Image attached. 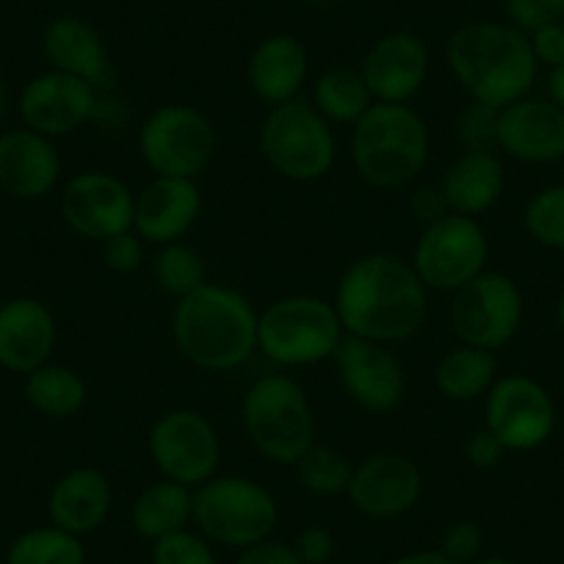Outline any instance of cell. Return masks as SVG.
<instances>
[{
	"label": "cell",
	"mask_w": 564,
	"mask_h": 564,
	"mask_svg": "<svg viewBox=\"0 0 564 564\" xmlns=\"http://www.w3.org/2000/svg\"><path fill=\"white\" fill-rule=\"evenodd\" d=\"M423 492V474L406 454L379 452L355 465L349 503L371 520H393L410 512Z\"/></svg>",
	"instance_id": "obj_17"
},
{
	"label": "cell",
	"mask_w": 564,
	"mask_h": 564,
	"mask_svg": "<svg viewBox=\"0 0 564 564\" xmlns=\"http://www.w3.org/2000/svg\"><path fill=\"white\" fill-rule=\"evenodd\" d=\"M503 186H507V172L498 153H459L448 164L437 188L446 199L448 214L479 219L501 199Z\"/></svg>",
	"instance_id": "obj_26"
},
{
	"label": "cell",
	"mask_w": 564,
	"mask_h": 564,
	"mask_svg": "<svg viewBox=\"0 0 564 564\" xmlns=\"http://www.w3.org/2000/svg\"><path fill=\"white\" fill-rule=\"evenodd\" d=\"M346 395L368 412H393L406 390V373L393 346L344 335L333 355Z\"/></svg>",
	"instance_id": "obj_15"
},
{
	"label": "cell",
	"mask_w": 564,
	"mask_h": 564,
	"mask_svg": "<svg viewBox=\"0 0 564 564\" xmlns=\"http://www.w3.org/2000/svg\"><path fill=\"white\" fill-rule=\"evenodd\" d=\"M430 47L412 31L379 36L362 56L360 69L373 102H410L430 78Z\"/></svg>",
	"instance_id": "obj_18"
},
{
	"label": "cell",
	"mask_w": 564,
	"mask_h": 564,
	"mask_svg": "<svg viewBox=\"0 0 564 564\" xmlns=\"http://www.w3.org/2000/svg\"><path fill=\"white\" fill-rule=\"evenodd\" d=\"M135 194L122 177L102 170H89L75 175L62 188L58 210L75 236L86 241H108L124 230H133Z\"/></svg>",
	"instance_id": "obj_14"
},
{
	"label": "cell",
	"mask_w": 564,
	"mask_h": 564,
	"mask_svg": "<svg viewBox=\"0 0 564 564\" xmlns=\"http://www.w3.org/2000/svg\"><path fill=\"white\" fill-rule=\"evenodd\" d=\"M203 194L197 181L186 177H153L135 194L133 230L153 247L183 241L197 225Z\"/></svg>",
	"instance_id": "obj_21"
},
{
	"label": "cell",
	"mask_w": 564,
	"mask_h": 564,
	"mask_svg": "<svg viewBox=\"0 0 564 564\" xmlns=\"http://www.w3.org/2000/svg\"><path fill=\"white\" fill-rule=\"evenodd\" d=\"M390 564H457L441 551V547H432V551H412L404 553V556L393 558Z\"/></svg>",
	"instance_id": "obj_45"
},
{
	"label": "cell",
	"mask_w": 564,
	"mask_h": 564,
	"mask_svg": "<svg viewBox=\"0 0 564 564\" xmlns=\"http://www.w3.org/2000/svg\"><path fill=\"white\" fill-rule=\"evenodd\" d=\"M498 379L496 351L457 344L437 360L435 384L448 401H479L490 393Z\"/></svg>",
	"instance_id": "obj_28"
},
{
	"label": "cell",
	"mask_w": 564,
	"mask_h": 564,
	"mask_svg": "<svg viewBox=\"0 0 564 564\" xmlns=\"http://www.w3.org/2000/svg\"><path fill=\"white\" fill-rule=\"evenodd\" d=\"M344 335L338 311L322 296H282L258 313V351L282 368L333 360Z\"/></svg>",
	"instance_id": "obj_6"
},
{
	"label": "cell",
	"mask_w": 564,
	"mask_h": 564,
	"mask_svg": "<svg viewBox=\"0 0 564 564\" xmlns=\"http://www.w3.org/2000/svg\"><path fill=\"white\" fill-rule=\"evenodd\" d=\"M481 547H485V531L476 520L452 523L441 542V551L457 564H474L476 558H481Z\"/></svg>",
	"instance_id": "obj_38"
},
{
	"label": "cell",
	"mask_w": 564,
	"mask_h": 564,
	"mask_svg": "<svg viewBox=\"0 0 564 564\" xmlns=\"http://www.w3.org/2000/svg\"><path fill=\"white\" fill-rule=\"evenodd\" d=\"M260 155L285 181L316 183L333 172L338 141L333 124L307 97L269 108L258 130Z\"/></svg>",
	"instance_id": "obj_7"
},
{
	"label": "cell",
	"mask_w": 564,
	"mask_h": 564,
	"mask_svg": "<svg viewBox=\"0 0 564 564\" xmlns=\"http://www.w3.org/2000/svg\"><path fill=\"white\" fill-rule=\"evenodd\" d=\"M241 421L260 457L294 468L296 459L316 443V415L305 388L289 373L254 379L241 401Z\"/></svg>",
	"instance_id": "obj_5"
},
{
	"label": "cell",
	"mask_w": 564,
	"mask_h": 564,
	"mask_svg": "<svg viewBox=\"0 0 564 564\" xmlns=\"http://www.w3.org/2000/svg\"><path fill=\"white\" fill-rule=\"evenodd\" d=\"M485 430L507 452H536L556 430V404L536 379L525 373L498 377L485 395Z\"/></svg>",
	"instance_id": "obj_13"
},
{
	"label": "cell",
	"mask_w": 564,
	"mask_h": 564,
	"mask_svg": "<svg viewBox=\"0 0 564 564\" xmlns=\"http://www.w3.org/2000/svg\"><path fill=\"white\" fill-rule=\"evenodd\" d=\"M219 150L214 122L186 102H166L139 128V155L155 177L197 181L210 170Z\"/></svg>",
	"instance_id": "obj_9"
},
{
	"label": "cell",
	"mask_w": 564,
	"mask_h": 564,
	"mask_svg": "<svg viewBox=\"0 0 564 564\" xmlns=\"http://www.w3.org/2000/svg\"><path fill=\"white\" fill-rule=\"evenodd\" d=\"M556 318H558V327L564 329V289L562 294H558V305H556Z\"/></svg>",
	"instance_id": "obj_49"
},
{
	"label": "cell",
	"mask_w": 564,
	"mask_h": 564,
	"mask_svg": "<svg viewBox=\"0 0 564 564\" xmlns=\"http://www.w3.org/2000/svg\"><path fill=\"white\" fill-rule=\"evenodd\" d=\"M56 318L36 296H12L0 302V368L18 377L51 362L56 349Z\"/></svg>",
	"instance_id": "obj_19"
},
{
	"label": "cell",
	"mask_w": 564,
	"mask_h": 564,
	"mask_svg": "<svg viewBox=\"0 0 564 564\" xmlns=\"http://www.w3.org/2000/svg\"><path fill=\"white\" fill-rule=\"evenodd\" d=\"M307 100L316 106V111L329 124H346L355 128L368 108L373 106V97L362 80L360 69L351 67H329L313 80V91Z\"/></svg>",
	"instance_id": "obj_30"
},
{
	"label": "cell",
	"mask_w": 564,
	"mask_h": 564,
	"mask_svg": "<svg viewBox=\"0 0 564 564\" xmlns=\"http://www.w3.org/2000/svg\"><path fill=\"white\" fill-rule=\"evenodd\" d=\"M547 95H551L553 106L564 113V64L551 69V75H547Z\"/></svg>",
	"instance_id": "obj_46"
},
{
	"label": "cell",
	"mask_w": 564,
	"mask_h": 564,
	"mask_svg": "<svg viewBox=\"0 0 564 564\" xmlns=\"http://www.w3.org/2000/svg\"><path fill=\"white\" fill-rule=\"evenodd\" d=\"M148 452L161 479L197 490L219 474L221 437L208 415L181 406V410L164 412L153 423Z\"/></svg>",
	"instance_id": "obj_12"
},
{
	"label": "cell",
	"mask_w": 564,
	"mask_h": 564,
	"mask_svg": "<svg viewBox=\"0 0 564 564\" xmlns=\"http://www.w3.org/2000/svg\"><path fill=\"white\" fill-rule=\"evenodd\" d=\"M130 523L148 542L188 529L194 523V490L170 479L153 481L135 496Z\"/></svg>",
	"instance_id": "obj_27"
},
{
	"label": "cell",
	"mask_w": 564,
	"mask_h": 564,
	"mask_svg": "<svg viewBox=\"0 0 564 564\" xmlns=\"http://www.w3.org/2000/svg\"><path fill=\"white\" fill-rule=\"evenodd\" d=\"M531 51H534L536 64L556 69L564 64V23H547L529 34Z\"/></svg>",
	"instance_id": "obj_42"
},
{
	"label": "cell",
	"mask_w": 564,
	"mask_h": 564,
	"mask_svg": "<svg viewBox=\"0 0 564 564\" xmlns=\"http://www.w3.org/2000/svg\"><path fill=\"white\" fill-rule=\"evenodd\" d=\"M153 276L155 285L175 302L194 294L199 285L208 282L205 280V263L199 252L183 241L159 247L153 258Z\"/></svg>",
	"instance_id": "obj_33"
},
{
	"label": "cell",
	"mask_w": 564,
	"mask_h": 564,
	"mask_svg": "<svg viewBox=\"0 0 564 564\" xmlns=\"http://www.w3.org/2000/svg\"><path fill=\"white\" fill-rule=\"evenodd\" d=\"M280 523V503L252 476H219L194 490V525L214 545L243 547L263 542Z\"/></svg>",
	"instance_id": "obj_8"
},
{
	"label": "cell",
	"mask_w": 564,
	"mask_h": 564,
	"mask_svg": "<svg viewBox=\"0 0 564 564\" xmlns=\"http://www.w3.org/2000/svg\"><path fill=\"white\" fill-rule=\"evenodd\" d=\"M150 564H219V558L214 542L188 525L150 542Z\"/></svg>",
	"instance_id": "obj_35"
},
{
	"label": "cell",
	"mask_w": 564,
	"mask_h": 564,
	"mask_svg": "<svg viewBox=\"0 0 564 564\" xmlns=\"http://www.w3.org/2000/svg\"><path fill=\"white\" fill-rule=\"evenodd\" d=\"M311 75V53L291 34H271L254 45L247 64L252 95L269 108L305 97L302 89Z\"/></svg>",
	"instance_id": "obj_24"
},
{
	"label": "cell",
	"mask_w": 564,
	"mask_h": 564,
	"mask_svg": "<svg viewBox=\"0 0 564 564\" xmlns=\"http://www.w3.org/2000/svg\"><path fill=\"white\" fill-rule=\"evenodd\" d=\"M113 509V487L102 470L80 468L67 470L53 481L47 492V518L53 525L75 536H89L100 529Z\"/></svg>",
	"instance_id": "obj_25"
},
{
	"label": "cell",
	"mask_w": 564,
	"mask_h": 564,
	"mask_svg": "<svg viewBox=\"0 0 564 564\" xmlns=\"http://www.w3.org/2000/svg\"><path fill=\"white\" fill-rule=\"evenodd\" d=\"M236 564H302V558L296 556L291 542H282V540H274V536H269V540L254 542V545L238 551Z\"/></svg>",
	"instance_id": "obj_43"
},
{
	"label": "cell",
	"mask_w": 564,
	"mask_h": 564,
	"mask_svg": "<svg viewBox=\"0 0 564 564\" xmlns=\"http://www.w3.org/2000/svg\"><path fill=\"white\" fill-rule=\"evenodd\" d=\"M333 305L346 335L393 346L423 327L430 313V289L406 258L371 252L340 274Z\"/></svg>",
	"instance_id": "obj_1"
},
{
	"label": "cell",
	"mask_w": 564,
	"mask_h": 564,
	"mask_svg": "<svg viewBox=\"0 0 564 564\" xmlns=\"http://www.w3.org/2000/svg\"><path fill=\"white\" fill-rule=\"evenodd\" d=\"M498 117H501V108L474 100L459 111L454 128H457V141L463 144V153H496Z\"/></svg>",
	"instance_id": "obj_36"
},
{
	"label": "cell",
	"mask_w": 564,
	"mask_h": 564,
	"mask_svg": "<svg viewBox=\"0 0 564 564\" xmlns=\"http://www.w3.org/2000/svg\"><path fill=\"white\" fill-rule=\"evenodd\" d=\"M523 227L540 247L564 249V183L540 188L525 203Z\"/></svg>",
	"instance_id": "obj_34"
},
{
	"label": "cell",
	"mask_w": 564,
	"mask_h": 564,
	"mask_svg": "<svg viewBox=\"0 0 564 564\" xmlns=\"http://www.w3.org/2000/svg\"><path fill=\"white\" fill-rule=\"evenodd\" d=\"M446 64L470 100L492 108L529 97L540 69L529 34L498 20H474L452 31Z\"/></svg>",
	"instance_id": "obj_2"
},
{
	"label": "cell",
	"mask_w": 564,
	"mask_h": 564,
	"mask_svg": "<svg viewBox=\"0 0 564 564\" xmlns=\"http://www.w3.org/2000/svg\"><path fill=\"white\" fill-rule=\"evenodd\" d=\"M97 106H100V91L95 86L58 69L34 75L23 86L18 100L25 128L53 141L73 135L75 130L89 124L97 117Z\"/></svg>",
	"instance_id": "obj_16"
},
{
	"label": "cell",
	"mask_w": 564,
	"mask_h": 564,
	"mask_svg": "<svg viewBox=\"0 0 564 564\" xmlns=\"http://www.w3.org/2000/svg\"><path fill=\"white\" fill-rule=\"evenodd\" d=\"M291 545L302 564H327L335 556V536L324 525H305Z\"/></svg>",
	"instance_id": "obj_40"
},
{
	"label": "cell",
	"mask_w": 564,
	"mask_h": 564,
	"mask_svg": "<svg viewBox=\"0 0 564 564\" xmlns=\"http://www.w3.org/2000/svg\"><path fill=\"white\" fill-rule=\"evenodd\" d=\"M430 144V124L410 102H373L351 128L349 153L362 183L393 192L421 175Z\"/></svg>",
	"instance_id": "obj_4"
},
{
	"label": "cell",
	"mask_w": 564,
	"mask_h": 564,
	"mask_svg": "<svg viewBox=\"0 0 564 564\" xmlns=\"http://www.w3.org/2000/svg\"><path fill=\"white\" fill-rule=\"evenodd\" d=\"M490 238L479 219L459 214H443L441 219L423 225L412 249V269L430 291L454 294L487 271Z\"/></svg>",
	"instance_id": "obj_10"
},
{
	"label": "cell",
	"mask_w": 564,
	"mask_h": 564,
	"mask_svg": "<svg viewBox=\"0 0 564 564\" xmlns=\"http://www.w3.org/2000/svg\"><path fill=\"white\" fill-rule=\"evenodd\" d=\"M23 393L40 415L53 417V421L75 417L89 399L84 377L69 366H58V362H45L42 368L31 371L25 377Z\"/></svg>",
	"instance_id": "obj_29"
},
{
	"label": "cell",
	"mask_w": 564,
	"mask_h": 564,
	"mask_svg": "<svg viewBox=\"0 0 564 564\" xmlns=\"http://www.w3.org/2000/svg\"><path fill=\"white\" fill-rule=\"evenodd\" d=\"M507 23L523 34H534L547 23H562L564 0H503Z\"/></svg>",
	"instance_id": "obj_37"
},
{
	"label": "cell",
	"mask_w": 564,
	"mask_h": 564,
	"mask_svg": "<svg viewBox=\"0 0 564 564\" xmlns=\"http://www.w3.org/2000/svg\"><path fill=\"white\" fill-rule=\"evenodd\" d=\"M296 479L305 487L307 492L318 498H335L344 496L349 490L351 470L355 465L346 459L344 452H338L335 446H322V443H313L294 465Z\"/></svg>",
	"instance_id": "obj_32"
},
{
	"label": "cell",
	"mask_w": 564,
	"mask_h": 564,
	"mask_svg": "<svg viewBox=\"0 0 564 564\" xmlns=\"http://www.w3.org/2000/svg\"><path fill=\"white\" fill-rule=\"evenodd\" d=\"M523 291L503 271H481L452 294L448 322L459 344L498 351L523 324Z\"/></svg>",
	"instance_id": "obj_11"
},
{
	"label": "cell",
	"mask_w": 564,
	"mask_h": 564,
	"mask_svg": "<svg viewBox=\"0 0 564 564\" xmlns=\"http://www.w3.org/2000/svg\"><path fill=\"white\" fill-rule=\"evenodd\" d=\"M503 454H507V448H503L501 441H498L490 430H485V426L476 430L474 435L468 437V443H465V463L476 470L496 468L503 459Z\"/></svg>",
	"instance_id": "obj_41"
},
{
	"label": "cell",
	"mask_w": 564,
	"mask_h": 564,
	"mask_svg": "<svg viewBox=\"0 0 564 564\" xmlns=\"http://www.w3.org/2000/svg\"><path fill=\"white\" fill-rule=\"evenodd\" d=\"M42 53H45L51 69L86 80L97 91L113 84V67L108 47L100 31L84 18L62 14L45 25L42 34Z\"/></svg>",
	"instance_id": "obj_23"
},
{
	"label": "cell",
	"mask_w": 564,
	"mask_h": 564,
	"mask_svg": "<svg viewBox=\"0 0 564 564\" xmlns=\"http://www.w3.org/2000/svg\"><path fill=\"white\" fill-rule=\"evenodd\" d=\"M58 177L62 153L56 141L25 124L0 133V192L34 203L58 186Z\"/></svg>",
	"instance_id": "obj_20"
},
{
	"label": "cell",
	"mask_w": 564,
	"mask_h": 564,
	"mask_svg": "<svg viewBox=\"0 0 564 564\" xmlns=\"http://www.w3.org/2000/svg\"><path fill=\"white\" fill-rule=\"evenodd\" d=\"M498 150L520 164H556L564 159V113L536 97L501 108Z\"/></svg>",
	"instance_id": "obj_22"
},
{
	"label": "cell",
	"mask_w": 564,
	"mask_h": 564,
	"mask_svg": "<svg viewBox=\"0 0 564 564\" xmlns=\"http://www.w3.org/2000/svg\"><path fill=\"white\" fill-rule=\"evenodd\" d=\"M7 106H9V95H7V84L0 80V122L7 117Z\"/></svg>",
	"instance_id": "obj_48"
},
{
	"label": "cell",
	"mask_w": 564,
	"mask_h": 564,
	"mask_svg": "<svg viewBox=\"0 0 564 564\" xmlns=\"http://www.w3.org/2000/svg\"><path fill=\"white\" fill-rule=\"evenodd\" d=\"M7 564H86V545L80 536L58 525H34L7 547Z\"/></svg>",
	"instance_id": "obj_31"
},
{
	"label": "cell",
	"mask_w": 564,
	"mask_h": 564,
	"mask_svg": "<svg viewBox=\"0 0 564 564\" xmlns=\"http://www.w3.org/2000/svg\"><path fill=\"white\" fill-rule=\"evenodd\" d=\"M410 214L415 216L417 221H423V225H430V221L441 219L443 214H448L441 188H417V192L410 197Z\"/></svg>",
	"instance_id": "obj_44"
},
{
	"label": "cell",
	"mask_w": 564,
	"mask_h": 564,
	"mask_svg": "<svg viewBox=\"0 0 564 564\" xmlns=\"http://www.w3.org/2000/svg\"><path fill=\"white\" fill-rule=\"evenodd\" d=\"M100 247L102 260H106V265L113 274H133L144 263V247L148 243L141 241V236L135 230H124L119 236H111L108 241H102Z\"/></svg>",
	"instance_id": "obj_39"
},
{
	"label": "cell",
	"mask_w": 564,
	"mask_h": 564,
	"mask_svg": "<svg viewBox=\"0 0 564 564\" xmlns=\"http://www.w3.org/2000/svg\"><path fill=\"white\" fill-rule=\"evenodd\" d=\"M474 564H518V562H512V558H507V556H481V558H476Z\"/></svg>",
	"instance_id": "obj_47"
},
{
	"label": "cell",
	"mask_w": 564,
	"mask_h": 564,
	"mask_svg": "<svg viewBox=\"0 0 564 564\" xmlns=\"http://www.w3.org/2000/svg\"><path fill=\"white\" fill-rule=\"evenodd\" d=\"M172 340L199 371H236L258 351V311L230 285L205 282L175 302Z\"/></svg>",
	"instance_id": "obj_3"
}]
</instances>
